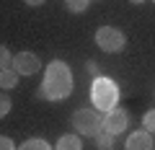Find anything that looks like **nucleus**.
<instances>
[{
  "label": "nucleus",
  "mask_w": 155,
  "mask_h": 150,
  "mask_svg": "<svg viewBox=\"0 0 155 150\" xmlns=\"http://www.w3.org/2000/svg\"><path fill=\"white\" fill-rule=\"evenodd\" d=\"M0 150H16L13 140H11V137H5V135H0Z\"/></svg>",
  "instance_id": "16"
},
{
  "label": "nucleus",
  "mask_w": 155,
  "mask_h": 150,
  "mask_svg": "<svg viewBox=\"0 0 155 150\" xmlns=\"http://www.w3.org/2000/svg\"><path fill=\"white\" fill-rule=\"evenodd\" d=\"M23 3H28V5H41L44 0H23Z\"/></svg>",
  "instance_id": "17"
},
{
  "label": "nucleus",
  "mask_w": 155,
  "mask_h": 150,
  "mask_svg": "<svg viewBox=\"0 0 155 150\" xmlns=\"http://www.w3.org/2000/svg\"><path fill=\"white\" fill-rule=\"evenodd\" d=\"M153 3H155V0H153Z\"/></svg>",
  "instance_id": "19"
},
{
  "label": "nucleus",
  "mask_w": 155,
  "mask_h": 150,
  "mask_svg": "<svg viewBox=\"0 0 155 150\" xmlns=\"http://www.w3.org/2000/svg\"><path fill=\"white\" fill-rule=\"evenodd\" d=\"M127 124H129V114H127L124 109H111V111H106V117L101 119V129L109 132V135L124 132Z\"/></svg>",
  "instance_id": "5"
},
{
  "label": "nucleus",
  "mask_w": 155,
  "mask_h": 150,
  "mask_svg": "<svg viewBox=\"0 0 155 150\" xmlns=\"http://www.w3.org/2000/svg\"><path fill=\"white\" fill-rule=\"evenodd\" d=\"M91 101H93L96 111L116 109V104H119V85H116L114 80L98 75V78L93 80V85H91Z\"/></svg>",
  "instance_id": "2"
},
{
  "label": "nucleus",
  "mask_w": 155,
  "mask_h": 150,
  "mask_svg": "<svg viewBox=\"0 0 155 150\" xmlns=\"http://www.w3.org/2000/svg\"><path fill=\"white\" fill-rule=\"evenodd\" d=\"M96 145H98L101 150H111V148H114V140H111L109 132H104V129H101V132L96 135Z\"/></svg>",
  "instance_id": "11"
},
{
  "label": "nucleus",
  "mask_w": 155,
  "mask_h": 150,
  "mask_svg": "<svg viewBox=\"0 0 155 150\" xmlns=\"http://www.w3.org/2000/svg\"><path fill=\"white\" fill-rule=\"evenodd\" d=\"M129 3H145V0H129Z\"/></svg>",
  "instance_id": "18"
},
{
  "label": "nucleus",
  "mask_w": 155,
  "mask_h": 150,
  "mask_svg": "<svg viewBox=\"0 0 155 150\" xmlns=\"http://www.w3.org/2000/svg\"><path fill=\"white\" fill-rule=\"evenodd\" d=\"M39 67H41V62H39V57L34 52H18L13 57V70L18 75H36Z\"/></svg>",
  "instance_id": "6"
},
{
  "label": "nucleus",
  "mask_w": 155,
  "mask_h": 150,
  "mask_svg": "<svg viewBox=\"0 0 155 150\" xmlns=\"http://www.w3.org/2000/svg\"><path fill=\"white\" fill-rule=\"evenodd\" d=\"M16 150H52V148H49V142H44V140L31 137V140H26V142H21Z\"/></svg>",
  "instance_id": "10"
},
{
  "label": "nucleus",
  "mask_w": 155,
  "mask_h": 150,
  "mask_svg": "<svg viewBox=\"0 0 155 150\" xmlns=\"http://www.w3.org/2000/svg\"><path fill=\"white\" fill-rule=\"evenodd\" d=\"M11 98H8V96H0V119L3 117H8V111H11Z\"/></svg>",
  "instance_id": "15"
},
{
  "label": "nucleus",
  "mask_w": 155,
  "mask_h": 150,
  "mask_svg": "<svg viewBox=\"0 0 155 150\" xmlns=\"http://www.w3.org/2000/svg\"><path fill=\"white\" fill-rule=\"evenodd\" d=\"M127 150H153V137L147 129H137L127 137Z\"/></svg>",
  "instance_id": "7"
},
{
  "label": "nucleus",
  "mask_w": 155,
  "mask_h": 150,
  "mask_svg": "<svg viewBox=\"0 0 155 150\" xmlns=\"http://www.w3.org/2000/svg\"><path fill=\"white\" fill-rule=\"evenodd\" d=\"M88 3L91 0H67V11L70 13H85L88 11Z\"/></svg>",
  "instance_id": "12"
},
{
  "label": "nucleus",
  "mask_w": 155,
  "mask_h": 150,
  "mask_svg": "<svg viewBox=\"0 0 155 150\" xmlns=\"http://www.w3.org/2000/svg\"><path fill=\"white\" fill-rule=\"evenodd\" d=\"M96 44L104 52H122L124 44H127V36L114 26H101L96 31Z\"/></svg>",
  "instance_id": "4"
},
{
  "label": "nucleus",
  "mask_w": 155,
  "mask_h": 150,
  "mask_svg": "<svg viewBox=\"0 0 155 150\" xmlns=\"http://www.w3.org/2000/svg\"><path fill=\"white\" fill-rule=\"evenodd\" d=\"M54 150H83V140L78 135H62L57 140V148Z\"/></svg>",
  "instance_id": "8"
},
{
  "label": "nucleus",
  "mask_w": 155,
  "mask_h": 150,
  "mask_svg": "<svg viewBox=\"0 0 155 150\" xmlns=\"http://www.w3.org/2000/svg\"><path fill=\"white\" fill-rule=\"evenodd\" d=\"M142 127L147 129V132H155V109H150L147 114L142 117Z\"/></svg>",
  "instance_id": "14"
},
{
  "label": "nucleus",
  "mask_w": 155,
  "mask_h": 150,
  "mask_svg": "<svg viewBox=\"0 0 155 150\" xmlns=\"http://www.w3.org/2000/svg\"><path fill=\"white\" fill-rule=\"evenodd\" d=\"M101 119L96 109H78L72 114V127L78 129V135H98L101 132Z\"/></svg>",
  "instance_id": "3"
},
{
  "label": "nucleus",
  "mask_w": 155,
  "mask_h": 150,
  "mask_svg": "<svg viewBox=\"0 0 155 150\" xmlns=\"http://www.w3.org/2000/svg\"><path fill=\"white\" fill-rule=\"evenodd\" d=\"M72 93V70L67 67V62L62 60H52L44 70V80L39 96L47 101H65Z\"/></svg>",
  "instance_id": "1"
},
{
  "label": "nucleus",
  "mask_w": 155,
  "mask_h": 150,
  "mask_svg": "<svg viewBox=\"0 0 155 150\" xmlns=\"http://www.w3.org/2000/svg\"><path fill=\"white\" fill-rule=\"evenodd\" d=\"M11 62H13V57H11V52H8V47L0 44V70H8Z\"/></svg>",
  "instance_id": "13"
},
{
  "label": "nucleus",
  "mask_w": 155,
  "mask_h": 150,
  "mask_svg": "<svg viewBox=\"0 0 155 150\" xmlns=\"http://www.w3.org/2000/svg\"><path fill=\"white\" fill-rule=\"evenodd\" d=\"M16 83H18V72L16 70H0V88L3 91H8V88H16Z\"/></svg>",
  "instance_id": "9"
}]
</instances>
